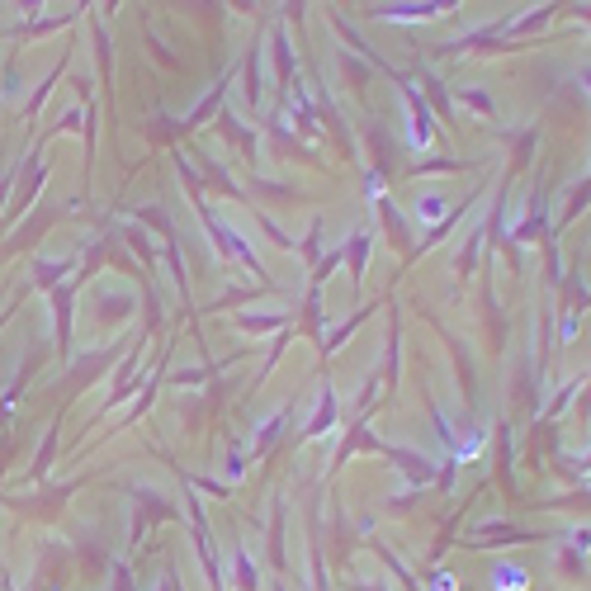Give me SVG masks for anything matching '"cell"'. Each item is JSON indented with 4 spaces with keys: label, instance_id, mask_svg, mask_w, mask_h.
I'll return each instance as SVG.
<instances>
[{
    "label": "cell",
    "instance_id": "6da1fadb",
    "mask_svg": "<svg viewBox=\"0 0 591 591\" xmlns=\"http://www.w3.org/2000/svg\"><path fill=\"white\" fill-rule=\"evenodd\" d=\"M487 587L492 591H530V573L520 563H497V568L487 573Z\"/></svg>",
    "mask_w": 591,
    "mask_h": 591
},
{
    "label": "cell",
    "instance_id": "3957f363",
    "mask_svg": "<svg viewBox=\"0 0 591 591\" xmlns=\"http://www.w3.org/2000/svg\"><path fill=\"white\" fill-rule=\"evenodd\" d=\"M431 591H459V577H454L450 568H440V573L431 577Z\"/></svg>",
    "mask_w": 591,
    "mask_h": 591
},
{
    "label": "cell",
    "instance_id": "7a4b0ae2",
    "mask_svg": "<svg viewBox=\"0 0 591 591\" xmlns=\"http://www.w3.org/2000/svg\"><path fill=\"white\" fill-rule=\"evenodd\" d=\"M478 450H482V436H478V431H473V436H468L464 445L454 450V464H468V459H478Z\"/></svg>",
    "mask_w": 591,
    "mask_h": 591
}]
</instances>
